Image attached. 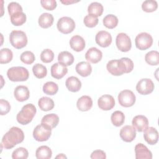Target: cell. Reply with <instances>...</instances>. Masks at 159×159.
Returning a JSON list of instances; mask_svg holds the SVG:
<instances>
[{"mask_svg": "<svg viewBox=\"0 0 159 159\" xmlns=\"http://www.w3.org/2000/svg\"><path fill=\"white\" fill-rule=\"evenodd\" d=\"M107 71L114 76H120L124 73H129L134 69V63L132 60L123 57L120 60H112L106 65Z\"/></svg>", "mask_w": 159, "mask_h": 159, "instance_id": "cell-1", "label": "cell"}, {"mask_svg": "<svg viewBox=\"0 0 159 159\" xmlns=\"http://www.w3.org/2000/svg\"><path fill=\"white\" fill-rule=\"evenodd\" d=\"M24 139V132L17 127H11L2 137L1 145L5 149H11Z\"/></svg>", "mask_w": 159, "mask_h": 159, "instance_id": "cell-2", "label": "cell"}, {"mask_svg": "<svg viewBox=\"0 0 159 159\" xmlns=\"http://www.w3.org/2000/svg\"><path fill=\"white\" fill-rule=\"evenodd\" d=\"M37 112L35 106L32 104L24 105L16 116L17 122L22 125H27L30 123L34 117Z\"/></svg>", "mask_w": 159, "mask_h": 159, "instance_id": "cell-3", "label": "cell"}, {"mask_svg": "<svg viewBox=\"0 0 159 159\" xmlns=\"http://www.w3.org/2000/svg\"><path fill=\"white\" fill-rule=\"evenodd\" d=\"M7 76L14 82L25 81L29 78V73L27 68L23 66H13L7 70Z\"/></svg>", "mask_w": 159, "mask_h": 159, "instance_id": "cell-4", "label": "cell"}, {"mask_svg": "<svg viewBox=\"0 0 159 159\" xmlns=\"http://www.w3.org/2000/svg\"><path fill=\"white\" fill-rule=\"evenodd\" d=\"M9 42L15 48L20 49L26 46L27 37L24 31L12 30L9 35Z\"/></svg>", "mask_w": 159, "mask_h": 159, "instance_id": "cell-5", "label": "cell"}, {"mask_svg": "<svg viewBox=\"0 0 159 159\" xmlns=\"http://www.w3.org/2000/svg\"><path fill=\"white\" fill-rule=\"evenodd\" d=\"M52 129L41 123L37 125L33 130V137L38 142L47 141L51 136Z\"/></svg>", "mask_w": 159, "mask_h": 159, "instance_id": "cell-6", "label": "cell"}, {"mask_svg": "<svg viewBox=\"0 0 159 159\" xmlns=\"http://www.w3.org/2000/svg\"><path fill=\"white\" fill-rule=\"evenodd\" d=\"M57 27L60 32L64 34H68L72 32L75 29V22L72 18L65 16L58 19Z\"/></svg>", "mask_w": 159, "mask_h": 159, "instance_id": "cell-7", "label": "cell"}, {"mask_svg": "<svg viewBox=\"0 0 159 159\" xmlns=\"http://www.w3.org/2000/svg\"><path fill=\"white\" fill-rule=\"evenodd\" d=\"M135 43L138 49L145 50L152 46L153 43V38L148 33L141 32L136 36Z\"/></svg>", "mask_w": 159, "mask_h": 159, "instance_id": "cell-8", "label": "cell"}, {"mask_svg": "<svg viewBox=\"0 0 159 159\" xmlns=\"http://www.w3.org/2000/svg\"><path fill=\"white\" fill-rule=\"evenodd\" d=\"M136 98L134 93L129 89H125L120 91L118 95V101L119 104L125 107L132 106L135 102Z\"/></svg>", "mask_w": 159, "mask_h": 159, "instance_id": "cell-9", "label": "cell"}, {"mask_svg": "<svg viewBox=\"0 0 159 159\" xmlns=\"http://www.w3.org/2000/svg\"><path fill=\"white\" fill-rule=\"evenodd\" d=\"M116 44L117 48L123 52L129 51L132 47L130 38L128 35L123 32L117 34L116 39Z\"/></svg>", "mask_w": 159, "mask_h": 159, "instance_id": "cell-10", "label": "cell"}, {"mask_svg": "<svg viewBox=\"0 0 159 159\" xmlns=\"http://www.w3.org/2000/svg\"><path fill=\"white\" fill-rule=\"evenodd\" d=\"M154 88L153 82L149 78H142L136 84L137 92L142 95H147L152 93Z\"/></svg>", "mask_w": 159, "mask_h": 159, "instance_id": "cell-11", "label": "cell"}, {"mask_svg": "<svg viewBox=\"0 0 159 159\" xmlns=\"http://www.w3.org/2000/svg\"><path fill=\"white\" fill-rule=\"evenodd\" d=\"M95 40L100 47H107L112 42V36L109 32L106 30H101L96 35Z\"/></svg>", "mask_w": 159, "mask_h": 159, "instance_id": "cell-12", "label": "cell"}, {"mask_svg": "<svg viewBox=\"0 0 159 159\" xmlns=\"http://www.w3.org/2000/svg\"><path fill=\"white\" fill-rule=\"evenodd\" d=\"M98 104L101 109L109 111L114 107L115 100L111 95L104 94L98 99Z\"/></svg>", "mask_w": 159, "mask_h": 159, "instance_id": "cell-13", "label": "cell"}, {"mask_svg": "<svg viewBox=\"0 0 159 159\" xmlns=\"http://www.w3.org/2000/svg\"><path fill=\"white\" fill-rule=\"evenodd\" d=\"M120 137L125 142H132L136 137V130L133 126L125 125L120 130Z\"/></svg>", "mask_w": 159, "mask_h": 159, "instance_id": "cell-14", "label": "cell"}, {"mask_svg": "<svg viewBox=\"0 0 159 159\" xmlns=\"http://www.w3.org/2000/svg\"><path fill=\"white\" fill-rule=\"evenodd\" d=\"M136 159H152V153L143 143H137L135 147Z\"/></svg>", "mask_w": 159, "mask_h": 159, "instance_id": "cell-15", "label": "cell"}, {"mask_svg": "<svg viewBox=\"0 0 159 159\" xmlns=\"http://www.w3.org/2000/svg\"><path fill=\"white\" fill-rule=\"evenodd\" d=\"M102 57V52L96 47H91L85 53L86 60L92 63H97L101 61Z\"/></svg>", "mask_w": 159, "mask_h": 159, "instance_id": "cell-16", "label": "cell"}, {"mask_svg": "<svg viewBox=\"0 0 159 159\" xmlns=\"http://www.w3.org/2000/svg\"><path fill=\"white\" fill-rule=\"evenodd\" d=\"M143 132V137L145 140L150 145H155L158 140V132L157 130L153 127H147Z\"/></svg>", "mask_w": 159, "mask_h": 159, "instance_id": "cell-17", "label": "cell"}, {"mask_svg": "<svg viewBox=\"0 0 159 159\" xmlns=\"http://www.w3.org/2000/svg\"><path fill=\"white\" fill-rule=\"evenodd\" d=\"M132 126L139 132H143L148 125V119L143 115L135 116L132 121Z\"/></svg>", "mask_w": 159, "mask_h": 159, "instance_id": "cell-18", "label": "cell"}, {"mask_svg": "<svg viewBox=\"0 0 159 159\" xmlns=\"http://www.w3.org/2000/svg\"><path fill=\"white\" fill-rule=\"evenodd\" d=\"M14 95L17 101L19 102H23L29 99L30 96V92L27 86L24 85H19L15 88Z\"/></svg>", "mask_w": 159, "mask_h": 159, "instance_id": "cell-19", "label": "cell"}, {"mask_svg": "<svg viewBox=\"0 0 159 159\" xmlns=\"http://www.w3.org/2000/svg\"><path fill=\"white\" fill-rule=\"evenodd\" d=\"M51 75L55 79L62 78L68 72L66 66L60 63H55L51 66Z\"/></svg>", "mask_w": 159, "mask_h": 159, "instance_id": "cell-20", "label": "cell"}, {"mask_svg": "<svg viewBox=\"0 0 159 159\" xmlns=\"http://www.w3.org/2000/svg\"><path fill=\"white\" fill-rule=\"evenodd\" d=\"M76 106L81 111H88L91 109L93 106V100L89 96H82L78 99Z\"/></svg>", "mask_w": 159, "mask_h": 159, "instance_id": "cell-21", "label": "cell"}, {"mask_svg": "<svg viewBox=\"0 0 159 159\" xmlns=\"http://www.w3.org/2000/svg\"><path fill=\"white\" fill-rule=\"evenodd\" d=\"M70 47L76 52L82 51L86 45L84 39L80 35L73 36L70 40Z\"/></svg>", "mask_w": 159, "mask_h": 159, "instance_id": "cell-22", "label": "cell"}, {"mask_svg": "<svg viewBox=\"0 0 159 159\" xmlns=\"http://www.w3.org/2000/svg\"><path fill=\"white\" fill-rule=\"evenodd\" d=\"M76 71L83 77L88 76L92 72V67L87 61H81L77 63L75 67Z\"/></svg>", "mask_w": 159, "mask_h": 159, "instance_id": "cell-23", "label": "cell"}, {"mask_svg": "<svg viewBox=\"0 0 159 159\" xmlns=\"http://www.w3.org/2000/svg\"><path fill=\"white\" fill-rule=\"evenodd\" d=\"M65 85L70 91L77 92L81 88V82L77 77L71 76L66 79Z\"/></svg>", "mask_w": 159, "mask_h": 159, "instance_id": "cell-24", "label": "cell"}, {"mask_svg": "<svg viewBox=\"0 0 159 159\" xmlns=\"http://www.w3.org/2000/svg\"><path fill=\"white\" fill-rule=\"evenodd\" d=\"M59 122V117L56 114H48L44 116L42 120L41 123H43L47 125L50 129H53L56 127Z\"/></svg>", "mask_w": 159, "mask_h": 159, "instance_id": "cell-25", "label": "cell"}, {"mask_svg": "<svg viewBox=\"0 0 159 159\" xmlns=\"http://www.w3.org/2000/svg\"><path fill=\"white\" fill-rule=\"evenodd\" d=\"M53 16L52 14L45 12L42 14L39 17L38 22L39 25L44 29L48 28L52 26L53 23Z\"/></svg>", "mask_w": 159, "mask_h": 159, "instance_id": "cell-26", "label": "cell"}, {"mask_svg": "<svg viewBox=\"0 0 159 159\" xmlns=\"http://www.w3.org/2000/svg\"><path fill=\"white\" fill-rule=\"evenodd\" d=\"M58 63L66 66L72 65L74 61L73 55L68 51L61 52L58 55Z\"/></svg>", "mask_w": 159, "mask_h": 159, "instance_id": "cell-27", "label": "cell"}, {"mask_svg": "<svg viewBox=\"0 0 159 159\" xmlns=\"http://www.w3.org/2000/svg\"><path fill=\"white\" fill-rule=\"evenodd\" d=\"M52 150L46 145L39 147L35 152V157L38 159H49L52 157Z\"/></svg>", "mask_w": 159, "mask_h": 159, "instance_id": "cell-28", "label": "cell"}, {"mask_svg": "<svg viewBox=\"0 0 159 159\" xmlns=\"http://www.w3.org/2000/svg\"><path fill=\"white\" fill-rule=\"evenodd\" d=\"M103 6L102 5L98 2H91L88 7V12L89 15H92L94 17H98L101 16L103 12Z\"/></svg>", "mask_w": 159, "mask_h": 159, "instance_id": "cell-29", "label": "cell"}, {"mask_svg": "<svg viewBox=\"0 0 159 159\" xmlns=\"http://www.w3.org/2000/svg\"><path fill=\"white\" fill-rule=\"evenodd\" d=\"M38 105L40 109L43 111H48L52 110L55 106L52 99L48 97H42L38 101Z\"/></svg>", "mask_w": 159, "mask_h": 159, "instance_id": "cell-30", "label": "cell"}, {"mask_svg": "<svg viewBox=\"0 0 159 159\" xmlns=\"http://www.w3.org/2000/svg\"><path fill=\"white\" fill-rule=\"evenodd\" d=\"M145 60L150 65L155 66L159 63V53L156 50H152L146 53Z\"/></svg>", "mask_w": 159, "mask_h": 159, "instance_id": "cell-31", "label": "cell"}, {"mask_svg": "<svg viewBox=\"0 0 159 159\" xmlns=\"http://www.w3.org/2000/svg\"><path fill=\"white\" fill-rule=\"evenodd\" d=\"M111 119L114 126L119 127L124 124L125 121V116L122 111H116L111 114Z\"/></svg>", "mask_w": 159, "mask_h": 159, "instance_id": "cell-32", "label": "cell"}, {"mask_svg": "<svg viewBox=\"0 0 159 159\" xmlns=\"http://www.w3.org/2000/svg\"><path fill=\"white\" fill-rule=\"evenodd\" d=\"M32 71L34 76L39 79L43 78L47 74V68L40 63H36L32 67Z\"/></svg>", "mask_w": 159, "mask_h": 159, "instance_id": "cell-33", "label": "cell"}, {"mask_svg": "<svg viewBox=\"0 0 159 159\" xmlns=\"http://www.w3.org/2000/svg\"><path fill=\"white\" fill-rule=\"evenodd\" d=\"M43 91L45 94L53 96L58 91V86L57 83L53 81H48L43 86Z\"/></svg>", "mask_w": 159, "mask_h": 159, "instance_id": "cell-34", "label": "cell"}, {"mask_svg": "<svg viewBox=\"0 0 159 159\" xmlns=\"http://www.w3.org/2000/svg\"><path fill=\"white\" fill-rule=\"evenodd\" d=\"M118 24V19L114 14H107L103 19L104 25L108 29H114Z\"/></svg>", "mask_w": 159, "mask_h": 159, "instance_id": "cell-35", "label": "cell"}, {"mask_svg": "<svg viewBox=\"0 0 159 159\" xmlns=\"http://www.w3.org/2000/svg\"><path fill=\"white\" fill-rule=\"evenodd\" d=\"M26 21V15L24 12H20L11 16V22L16 26L22 25Z\"/></svg>", "mask_w": 159, "mask_h": 159, "instance_id": "cell-36", "label": "cell"}, {"mask_svg": "<svg viewBox=\"0 0 159 159\" xmlns=\"http://www.w3.org/2000/svg\"><path fill=\"white\" fill-rule=\"evenodd\" d=\"M13 57V53L11 50L7 48H1L0 51V63L1 64L9 63Z\"/></svg>", "mask_w": 159, "mask_h": 159, "instance_id": "cell-37", "label": "cell"}, {"mask_svg": "<svg viewBox=\"0 0 159 159\" xmlns=\"http://www.w3.org/2000/svg\"><path fill=\"white\" fill-rule=\"evenodd\" d=\"M158 3L155 0H146L142 4V9L146 12H152L157 10Z\"/></svg>", "mask_w": 159, "mask_h": 159, "instance_id": "cell-38", "label": "cell"}, {"mask_svg": "<svg viewBox=\"0 0 159 159\" xmlns=\"http://www.w3.org/2000/svg\"><path fill=\"white\" fill-rule=\"evenodd\" d=\"M29 152L24 147H19L16 148L12 153V158L13 159H26L28 158Z\"/></svg>", "mask_w": 159, "mask_h": 159, "instance_id": "cell-39", "label": "cell"}, {"mask_svg": "<svg viewBox=\"0 0 159 159\" xmlns=\"http://www.w3.org/2000/svg\"><path fill=\"white\" fill-rule=\"evenodd\" d=\"M20 59L24 63L27 65H30L35 61V57L34 54L32 52L25 51L21 53Z\"/></svg>", "mask_w": 159, "mask_h": 159, "instance_id": "cell-40", "label": "cell"}, {"mask_svg": "<svg viewBox=\"0 0 159 159\" xmlns=\"http://www.w3.org/2000/svg\"><path fill=\"white\" fill-rule=\"evenodd\" d=\"M54 58V53L49 48L43 50L40 54V60L43 63H50L53 61Z\"/></svg>", "mask_w": 159, "mask_h": 159, "instance_id": "cell-41", "label": "cell"}, {"mask_svg": "<svg viewBox=\"0 0 159 159\" xmlns=\"http://www.w3.org/2000/svg\"><path fill=\"white\" fill-rule=\"evenodd\" d=\"M7 10L10 16L14 14L22 12L23 11L22 6L18 2H10L7 6Z\"/></svg>", "mask_w": 159, "mask_h": 159, "instance_id": "cell-42", "label": "cell"}, {"mask_svg": "<svg viewBox=\"0 0 159 159\" xmlns=\"http://www.w3.org/2000/svg\"><path fill=\"white\" fill-rule=\"evenodd\" d=\"M98 21H99V20H98V17H94L92 15H89V14L86 16L83 20L84 25L86 27H89V28L95 27L98 24Z\"/></svg>", "mask_w": 159, "mask_h": 159, "instance_id": "cell-43", "label": "cell"}, {"mask_svg": "<svg viewBox=\"0 0 159 159\" xmlns=\"http://www.w3.org/2000/svg\"><path fill=\"white\" fill-rule=\"evenodd\" d=\"M40 4L45 9L48 11H53L56 8L57 5L55 0H41Z\"/></svg>", "mask_w": 159, "mask_h": 159, "instance_id": "cell-44", "label": "cell"}, {"mask_svg": "<svg viewBox=\"0 0 159 159\" xmlns=\"http://www.w3.org/2000/svg\"><path fill=\"white\" fill-rule=\"evenodd\" d=\"M11 110V105L9 102L3 99L0 100V114L1 115L7 114Z\"/></svg>", "mask_w": 159, "mask_h": 159, "instance_id": "cell-45", "label": "cell"}, {"mask_svg": "<svg viewBox=\"0 0 159 159\" xmlns=\"http://www.w3.org/2000/svg\"><path fill=\"white\" fill-rule=\"evenodd\" d=\"M92 159H105L106 158V153L101 150H96L92 152L90 156Z\"/></svg>", "mask_w": 159, "mask_h": 159, "instance_id": "cell-46", "label": "cell"}, {"mask_svg": "<svg viewBox=\"0 0 159 159\" xmlns=\"http://www.w3.org/2000/svg\"><path fill=\"white\" fill-rule=\"evenodd\" d=\"M79 1H74V0H65V1H61V2L64 4H66V5H68V4H72V3H75V2H78Z\"/></svg>", "mask_w": 159, "mask_h": 159, "instance_id": "cell-47", "label": "cell"}, {"mask_svg": "<svg viewBox=\"0 0 159 159\" xmlns=\"http://www.w3.org/2000/svg\"><path fill=\"white\" fill-rule=\"evenodd\" d=\"M56 158H66V157L63 153H60L56 157Z\"/></svg>", "mask_w": 159, "mask_h": 159, "instance_id": "cell-48", "label": "cell"}]
</instances>
